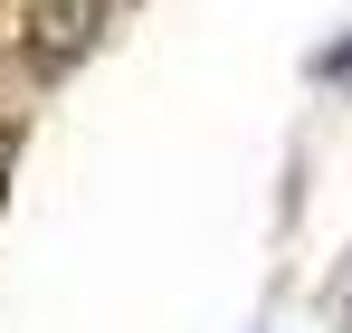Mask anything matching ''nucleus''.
Wrapping results in <instances>:
<instances>
[{
	"label": "nucleus",
	"instance_id": "f257e3e1",
	"mask_svg": "<svg viewBox=\"0 0 352 333\" xmlns=\"http://www.w3.org/2000/svg\"><path fill=\"white\" fill-rule=\"evenodd\" d=\"M105 29H115V0H29L19 67L29 76H67V67H86V57L105 48Z\"/></svg>",
	"mask_w": 352,
	"mask_h": 333
}]
</instances>
